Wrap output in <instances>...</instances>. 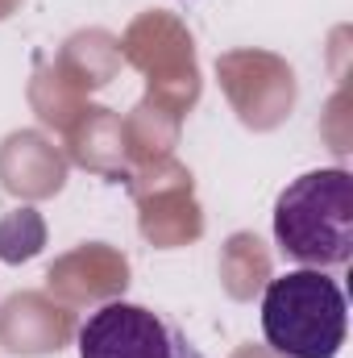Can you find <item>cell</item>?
<instances>
[{
  "instance_id": "cell-2",
  "label": "cell",
  "mask_w": 353,
  "mask_h": 358,
  "mask_svg": "<svg viewBox=\"0 0 353 358\" xmlns=\"http://www.w3.org/2000/svg\"><path fill=\"white\" fill-rule=\"evenodd\" d=\"M350 308L324 271H283L262 296V334L287 358H337L345 346Z\"/></svg>"
},
{
  "instance_id": "cell-3",
  "label": "cell",
  "mask_w": 353,
  "mask_h": 358,
  "mask_svg": "<svg viewBox=\"0 0 353 358\" xmlns=\"http://www.w3.org/2000/svg\"><path fill=\"white\" fill-rule=\"evenodd\" d=\"M80 358H175V338L150 308L108 300L80 325Z\"/></svg>"
},
{
  "instance_id": "cell-1",
  "label": "cell",
  "mask_w": 353,
  "mask_h": 358,
  "mask_svg": "<svg viewBox=\"0 0 353 358\" xmlns=\"http://www.w3.org/2000/svg\"><path fill=\"white\" fill-rule=\"evenodd\" d=\"M274 242L303 267H345L353 255V176L345 167L308 171L274 200Z\"/></svg>"
}]
</instances>
